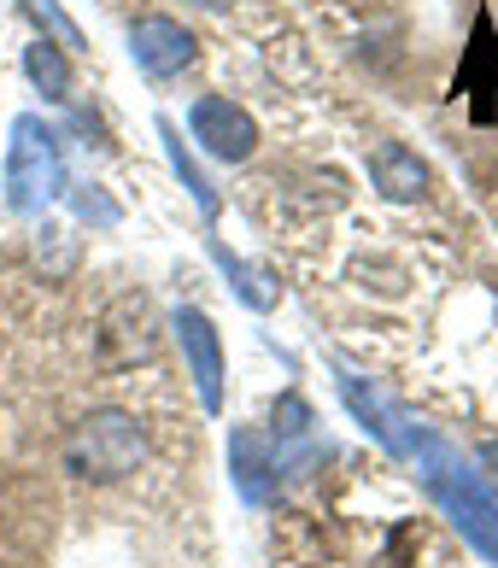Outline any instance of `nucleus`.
Masks as SVG:
<instances>
[{"label":"nucleus","instance_id":"obj_10","mask_svg":"<svg viewBox=\"0 0 498 568\" xmlns=\"http://www.w3.org/2000/svg\"><path fill=\"white\" fill-rule=\"evenodd\" d=\"M458 94H475V118L487 123V100L498 94V36H492V18L487 12L475 18V36H469V48H464Z\"/></svg>","mask_w":498,"mask_h":568},{"label":"nucleus","instance_id":"obj_14","mask_svg":"<svg viewBox=\"0 0 498 568\" xmlns=\"http://www.w3.org/2000/svg\"><path fill=\"white\" fill-rule=\"evenodd\" d=\"M212 258L223 264V276H230V282H235V293H241V300H246V305H253V311H270V305H276V287H258L264 276H258V270H246V264L235 258V252H230V246H223V241H212Z\"/></svg>","mask_w":498,"mask_h":568},{"label":"nucleus","instance_id":"obj_13","mask_svg":"<svg viewBox=\"0 0 498 568\" xmlns=\"http://www.w3.org/2000/svg\"><path fill=\"white\" fill-rule=\"evenodd\" d=\"M18 7H24L30 24H35L41 36H48V41H59L65 53H71V48H89V41H82V30L65 18V7H59V0H18Z\"/></svg>","mask_w":498,"mask_h":568},{"label":"nucleus","instance_id":"obj_7","mask_svg":"<svg viewBox=\"0 0 498 568\" xmlns=\"http://www.w3.org/2000/svg\"><path fill=\"white\" fill-rule=\"evenodd\" d=\"M153 357V305L148 293H123L100 323V364L123 369V364H148Z\"/></svg>","mask_w":498,"mask_h":568},{"label":"nucleus","instance_id":"obj_11","mask_svg":"<svg viewBox=\"0 0 498 568\" xmlns=\"http://www.w3.org/2000/svg\"><path fill=\"white\" fill-rule=\"evenodd\" d=\"M24 77L35 82L41 100H53V106H65V100H71V59H65L59 41H48V36L30 41V48H24Z\"/></svg>","mask_w":498,"mask_h":568},{"label":"nucleus","instance_id":"obj_15","mask_svg":"<svg viewBox=\"0 0 498 568\" xmlns=\"http://www.w3.org/2000/svg\"><path fill=\"white\" fill-rule=\"evenodd\" d=\"M77 217H94V223H118V205H106L100 194H77Z\"/></svg>","mask_w":498,"mask_h":568},{"label":"nucleus","instance_id":"obj_9","mask_svg":"<svg viewBox=\"0 0 498 568\" xmlns=\"http://www.w3.org/2000/svg\"><path fill=\"white\" fill-rule=\"evenodd\" d=\"M230 475L246 504H270L276 498V452H264V434L235 428L230 434Z\"/></svg>","mask_w":498,"mask_h":568},{"label":"nucleus","instance_id":"obj_12","mask_svg":"<svg viewBox=\"0 0 498 568\" xmlns=\"http://www.w3.org/2000/svg\"><path fill=\"white\" fill-rule=\"evenodd\" d=\"M159 141H164V159H171V171H176V182L194 194V205H200V217L205 223H217V187L205 182V171L194 164V153H189V141H182V130L171 118H159Z\"/></svg>","mask_w":498,"mask_h":568},{"label":"nucleus","instance_id":"obj_16","mask_svg":"<svg viewBox=\"0 0 498 568\" xmlns=\"http://www.w3.org/2000/svg\"><path fill=\"white\" fill-rule=\"evenodd\" d=\"M481 463H487L492 480H498V439H481ZM492 498H498V493H492Z\"/></svg>","mask_w":498,"mask_h":568},{"label":"nucleus","instance_id":"obj_3","mask_svg":"<svg viewBox=\"0 0 498 568\" xmlns=\"http://www.w3.org/2000/svg\"><path fill=\"white\" fill-rule=\"evenodd\" d=\"M148 457V428L130 410H89L65 439V469L77 480H123Z\"/></svg>","mask_w":498,"mask_h":568},{"label":"nucleus","instance_id":"obj_17","mask_svg":"<svg viewBox=\"0 0 498 568\" xmlns=\"http://www.w3.org/2000/svg\"><path fill=\"white\" fill-rule=\"evenodd\" d=\"M194 7H205V12H230L235 0H194Z\"/></svg>","mask_w":498,"mask_h":568},{"label":"nucleus","instance_id":"obj_8","mask_svg":"<svg viewBox=\"0 0 498 568\" xmlns=\"http://www.w3.org/2000/svg\"><path fill=\"white\" fill-rule=\"evenodd\" d=\"M369 182H376V194L393 200V205H410V200H423L428 194V164L410 153L405 141H382L376 153H369Z\"/></svg>","mask_w":498,"mask_h":568},{"label":"nucleus","instance_id":"obj_1","mask_svg":"<svg viewBox=\"0 0 498 568\" xmlns=\"http://www.w3.org/2000/svg\"><path fill=\"white\" fill-rule=\"evenodd\" d=\"M387 452L405 457V463H417L428 498L446 510V521L464 534V545H475V551L498 568V498H492V487L481 480V469H475V463L451 446V439H440L434 428H423L410 410H399Z\"/></svg>","mask_w":498,"mask_h":568},{"label":"nucleus","instance_id":"obj_5","mask_svg":"<svg viewBox=\"0 0 498 568\" xmlns=\"http://www.w3.org/2000/svg\"><path fill=\"white\" fill-rule=\"evenodd\" d=\"M130 59H135L141 77L171 82V77H182L200 59V36L182 24V18H171V12H141L130 24Z\"/></svg>","mask_w":498,"mask_h":568},{"label":"nucleus","instance_id":"obj_2","mask_svg":"<svg viewBox=\"0 0 498 568\" xmlns=\"http://www.w3.org/2000/svg\"><path fill=\"white\" fill-rule=\"evenodd\" d=\"M0 187H7V205L18 217H41L48 205L65 194V146L59 130L41 123L35 112L12 118V141H7V164H0Z\"/></svg>","mask_w":498,"mask_h":568},{"label":"nucleus","instance_id":"obj_6","mask_svg":"<svg viewBox=\"0 0 498 568\" xmlns=\"http://www.w3.org/2000/svg\"><path fill=\"white\" fill-rule=\"evenodd\" d=\"M171 328H176L182 357H189V375H194V387H200V405L217 416V410H223V341H217L212 317H205L200 305H176Z\"/></svg>","mask_w":498,"mask_h":568},{"label":"nucleus","instance_id":"obj_4","mask_svg":"<svg viewBox=\"0 0 498 568\" xmlns=\"http://www.w3.org/2000/svg\"><path fill=\"white\" fill-rule=\"evenodd\" d=\"M189 141L217 164H246L258 153V123L230 94H200L189 106Z\"/></svg>","mask_w":498,"mask_h":568}]
</instances>
